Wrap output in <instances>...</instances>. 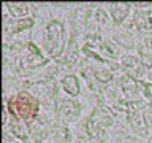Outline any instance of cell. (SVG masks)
<instances>
[{"mask_svg": "<svg viewBox=\"0 0 152 143\" xmlns=\"http://www.w3.org/2000/svg\"><path fill=\"white\" fill-rule=\"evenodd\" d=\"M10 107L19 118L22 119H32L35 118V114L38 111V103L37 100L28 94H18L14 99L10 100Z\"/></svg>", "mask_w": 152, "mask_h": 143, "instance_id": "cell-1", "label": "cell"}]
</instances>
